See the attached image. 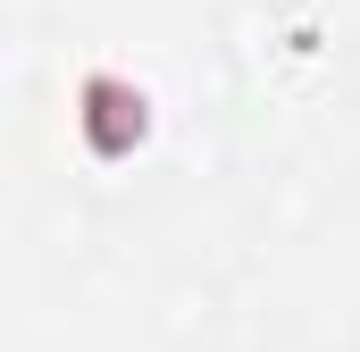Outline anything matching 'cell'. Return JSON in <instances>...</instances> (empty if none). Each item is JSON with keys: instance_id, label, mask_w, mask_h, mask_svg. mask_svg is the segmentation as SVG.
I'll return each mask as SVG.
<instances>
[{"instance_id": "obj_1", "label": "cell", "mask_w": 360, "mask_h": 352, "mask_svg": "<svg viewBox=\"0 0 360 352\" xmlns=\"http://www.w3.org/2000/svg\"><path fill=\"white\" fill-rule=\"evenodd\" d=\"M218 310H226V294H218L210 277H168L160 302H151V336L168 352H193V344L218 336Z\"/></svg>"}, {"instance_id": "obj_2", "label": "cell", "mask_w": 360, "mask_h": 352, "mask_svg": "<svg viewBox=\"0 0 360 352\" xmlns=\"http://www.w3.org/2000/svg\"><path fill=\"white\" fill-rule=\"evenodd\" d=\"M42 244H51V252H92V218H84V210L42 201Z\"/></svg>"}, {"instance_id": "obj_3", "label": "cell", "mask_w": 360, "mask_h": 352, "mask_svg": "<svg viewBox=\"0 0 360 352\" xmlns=\"http://www.w3.org/2000/svg\"><path fill=\"white\" fill-rule=\"evenodd\" d=\"M352 92H360V68H352Z\"/></svg>"}]
</instances>
